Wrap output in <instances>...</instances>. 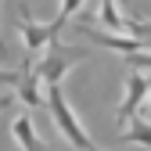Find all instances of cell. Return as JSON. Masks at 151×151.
Instances as JSON below:
<instances>
[{"mask_svg": "<svg viewBox=\"0 0 151 151\" xmlns=\"http://www.w3.org/2000/svg\"><path fill=\"white\" fill-rule=\"evenodd\" d=\"M47 108H50V115H54V126H58V133H61L76 151H101L97 144L86 137V129L79 126V119H76V111L68 108L61 86H47Z\"/></svg>", "mask_w": 151, "mask_h": 151, "instance_id": "obj_1", "label": "cell"}, {"mask_svg": "<svg viewBox=\"0 0 151 151\" xmlns=\"http://www.w3.org/2000/svg\"><path fill=\"white\" fill-rule=\"evenodd\" d=\"M83 58H86L83 47H61V43H50L47 54H43V61H36V76H40L43 90H47V86H61V79L68 76V68H72L76 61H83Z\"/></svg>", "mask_w": 151, "mask_h": 151, "instance_id": "obj_2", "label": "cell"}, {"mask_svg": "<svg viewBox=\"0 0 151 151\" xmlns=\"http://www.w3.org/2000/svg\"><path fill=\"white\" fill-rule=\"evenodd\" d=\"M65 29V18L58 14L50 25H36V22H29V18H18V32H22V43H25V50L32 54V50H43V47H50L54 43V36H58Z\"/></svg>", "mask_w": 151, "mask_h": 151, "instance_id": "obj_3", "label": "cell"}, {"mask_svg": "<svg viewBox=\"0 0 151 151\" xmlns=\"http://www.w3.org/2000/svg\"><path fill=\"white\" fill-rule=\"evenodd\" d=\"M14 93H18V101L29 104V108L47 104V90H43V83H40V76H36L32 61H22V68H18V83H14Z\"/></svg>", "mask_w": 151, "mask_h": 151, "instance_id": "obj_4", "label": "cell"}, {"mask_svg": "<svg viewBox=\"0 0 151 151\" xmlns=\"http://www.w3.org/2000/svg\"><path fill=\"white\" fill-rule=\"evenodd\" d=\"M144 101H147V76L133 72V76L126 79V93H122V101H119V108H115V115H119L122 122H129Z\"/></svg>", "mask_w": 151, "mask_h": 151, "instance_id": "obj_5", "label": "cell"}, {"mask_svg": "<svg viewBox=\"0 0 151 151\" xmlns=\"http://www.w3.org/2000/svg\"><path fill=\"white\" fill-rule=\"evenodd\" d=\"M11 133H14V140H18L22 151H47L43 137L32 129V119H29V115H18V119L11 122Z\"/></svg>", "mask_w": 151, "mask_h": 151, "instance_id": "obj_6", "label": "cell"}, {"mask_svg": "<svg viewBox=\"0 0 151 151\" xmlns=\"http://www.w3.org/2000/svg\"><path fill=\"white\" fill-rule=\"evenodd\" d=\"M90 40H97L101 47H111V50H119V54H137V50H147L151 43L140 40V36H101V32H90Z\"/></svg>", "mask_w": 151, "mask_h": 151, "instance_id": "obj_7", "label": "cell"}, {"mask_svg": "<svg viewBox=\"0 0 151 151\" xmlns=\"http://www.w3.org/2000/svg\"><path fill=\"white\" fill-rule=\"evenodd\" d=\"M122 144H140V147L151 151V122L140 119V115H133L129 119V129L122 133Z\"/></svg>", "mask_w": 151, "mask_h": 151, "instance_id": "obj_8", "label": "cell"}, {"mask_svg": "<svg viewBox=\"0 0 151 151\" xmlns=\"http://www.w3.org/2000/svg\"><path fill=\"white\" fill-rule=\"evenodd\" d=\"M97 11H101V22H104L111 32H126L129 18H122V14L115 11V0H101V4H97Z\"/></svg>", "mask_w": 151, "mask_h": 151, "instance_id": "obj_9", "label": "cell"}, {"mask_svg": "<svg viewBox=\"0 0 151 151\" xmlns=\"http://www.w3.org/2000/svg\"><path fill=\"white\" fill-rule=\"evenodd\" d=\"M126 65H133L137 72H140V68L151 72V47H147V50H137V54H126Z\"/></svg>", "mask_w": 151, "mask_h": 151, "instance_id": "obj_10", "label": "cell"}, {"mask_svg": "<svg viewBox=\"0 0 151 151\" xmlns=\"http://www.w3.org/2000/svg\"><path fill=\"white\" fill-rule=\"evenodd\" d=\"M126 36H140V40H147V43H151V22H133V18H129Z\"/></svg>", "mask_w": 151, "mask_h": 151, "instance_id": "obj_11", "label": "cell"}, {"mask_svg": "<svg viewBox=\"0 0 151 151\" xmlns=\"http://www.w3.org/2000/svg\"><path fill=\"white\" fill-rule=\"evenodd\" d=\"M83 4H86V0H61V18H65V22H68V18H72L76 11H79Z\"/></svg>", "mask_w": 151, "mask_h": 151, "instance_id": "obj_12", "label": "cell"}, {"mask_svg": "<svg viewBox=\"0 0 151 151\" xmlns=\"http://www.w3.org/2000/svg\"><path fill=\"white\" fill-rule=\"evenodd\" d=\"M7 104H11V97H7V93H0V111H4Z\"/></svg>", "mask_w": 151, "mask_h": 151, "instance_id": "obj_13", "label": "cell"}, {"mask_svg": "<svg viewBox=\"0 0 151 151\" xmlns=\"http://www.w3.org/2000/svg\"><path fill=\"white\" fill-rule=\"evenodd\" d=\"M147 108H151V76H147Z\"/></svg>", "mask_w": 151, "mask_h": 151, "instance_id": "obj_14", "label": "cell"}, {"mask_svg": "<svg viewBox=\"0 0 151 151\" xmlns=\"http://www.w3.org/2000/svg\"><path fill=\"white\" fill-rule=\"evenodd\" d=\"M0 54H4V36H0Z\"/></svg>", "mask_w": 151, "mask_h": 151, "instance_id": "obj_15", "label": "cell"}, {"mask_svg": "<svg viewBox=\"0 0 151 151\" xmlns=\"http://www.w3.org/2000/svg\"><path fill=\"white\" fill-rule=\"evenodd\" d=\"M119 4H126V0H119Z\"/></svg>", "mask_w": 151, "mask_h": 151, "instance_id": "obj_16", "label": "cell"}]
</instances>
